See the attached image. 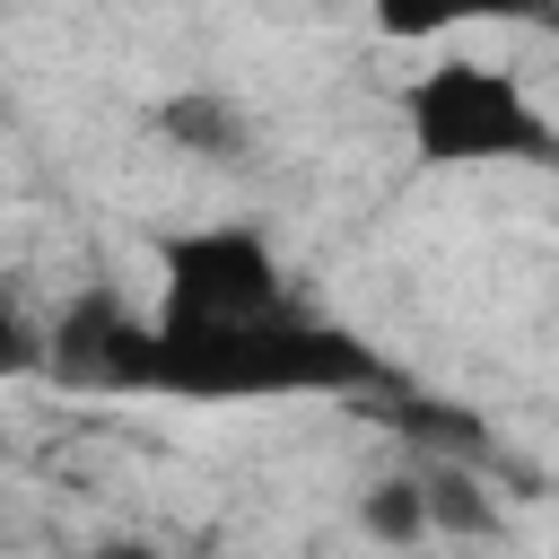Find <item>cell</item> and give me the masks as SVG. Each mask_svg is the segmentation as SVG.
Here are the masks:
<instances>
[{"instance_id":"cell-4","label":"cell","mask_w":559,"mask_h":559,"mask_svg":"<svg viewBox=\"0 0 559 559\" xmlns=\"http://www.w3.org/2000/svg\"><path fill=\"white\" fill-rule=\"evenodd\" d=\"M157 131H166L175 148H192V157H245V114H236L227 96H210V87L166 96V105H157Z\"/></svg>"},{"instance_id":"cell-6","label":"cell","mask_w":559,"mask_h":559,"mask_svg":"<svg viewBox=\"0 0 559 559\" xmlns=\"http://www.w3.org/2000/svg\"><path fill=\"white\" fill-rule=\"evenodd\" d=\"M44 367V341H35V323L0 297V376H35Z\"/></svg>"},{"instance_id":"cell-3","label":"cell","mask_w":559,"mask_h":559,"mask_svg":"<svg viewBox=\"0 0 559 559\" xmlns=\"http://www.w3.org/2000/svg\"><path fill=\"white\" fill-rule=\"evenodd\" d=\"M140 314L114 297V288H87L61 323H52V341H44V358L70 376V384H96V393H131V376H140Z\"/></svg>"},{"instance_id":"cell-2","label":"cell","mask_w":559,"mask_h":559,"mask_svg":"<svg viewBox=\"0 0 559 559\" xmlns=\"http://www.w3.org/2000/svg\"><path fill=\"white\" fill-rule=\"evenodd\" d=\"M419 166H559L550 114L524 96L515 70H489L472 52H445L402 96Z\"/></svg>"},{"instance_id":"cell-1","label":"cell","mask_w":559,"mask_h":559,"mask_svg":"<svg viewBox=\"0 0 559 559\" xmlns=\"http://www.w3.org/2000/svg\"><path fill=\"white\" fill-rule=\"evenodd\" d=\"M376 349L341 323H323L271 236L218 218L157 245V314L140 332L131 393H183V402H288V393H349L376 384Z\"/></svg>"},{"instance_id":"cell-5","label":"cell","mask_w":559,"mask_h":559,"mask_svg":"<svg viewBox=\"0 0 559 559\" xmlns=\"http://www.w3.org/2000/svg\"><path fill=\"white\" fill-rule=\"evenodd\" d=\"M367 533H376V542H402V550H411V542L428 533V489H419V480H384V489L367 498Z\"/></svg>"},{"instance_id":"cell-7","label":"cell","mask_w":559,"mask_h":559,"mask_svg":"<svg viewBox=\"0 0 559 559\" xmlns=\"http://www.w3.org/2000/svg\"><path fill=\"white\" fill-rule=\"evenodd\" d=\"M96 559H157V550H140V542H114V550H96Z\"/></svg>"}]
</instances>
